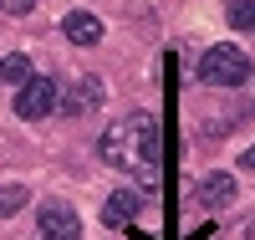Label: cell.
Returning <instances> with one entry per match:
<instances>
[{
    "label": "cell",
    "mask_w": 255,
    "mask_h": 240,
    "mask_svg": "<svg viewBox=\"0 0 255 240\" xmlns=\"http://www.w3.org/2000/svg\"><path fill=\"white\" fill-rule=\"evenodd\" d=\"M97 154L108 159L113 169H123V174L153 179V174H158V123L148 118V113H128V118L108 123V128H102Z\"/></svg>",
    "instance_id": "obj_1"
},
{
    "label": "cell",
    "mask_w": 255,
    "mask_h": 240,
    "mask_svg": "<svg viewBox=\"0 0 255 240\" xmlns=\"http://www.w3.org/2000/svg\"><path fill=\"white\" fill-rule=\"evenodd\" d=\"M199 77H204L209 87H240V82L250 77V56H245L240 46H209L204 61H199Z\"/></svg>",
    "instance_id": "obj_2"
},
{
    "label": "cell",
    "mask_w": 255,
    "mask_h": 240,
    "mask_svg": "<svg viewBox=\"0 0 255 240\" xmlns=\"http://www.w3.org/2000/svg\"><path fill=\"white\" fill-rule=\"evenodd\" d=\"M102 102H108V87H102L97 77H72L67 87H56V107L67 118H87V113H97Z\"/></svg>",
    "instance_id": "obj_3"
},
{
    "label": "cell",
    "mask_w": 255,
    "mask_h": 240,
    "mask_svg": "<svg viewBox=\"0 0 255 240\" xmlns=\"http://www.w3.org/2000/svg\"><path fill=\"white\" fill-rule=\"evenodd\" d=\"M51 113H56V77H31V82L15 87V118L41 123Z\"/></svg>",
    "instance_id": "obj_4"
},
{
    "label": "cell",
    "mask_w": 255,
    "mask_h": 240,
    "mask_svg": "<svg viewBox=\"0 0 255 240\" xmlns=\"http://www.w3.org/2000/svg\"><path fill=\"white\" fill-rule=\"evenodd\" d=\"M41 240H82V220L67 200H46L41 205Z\"/></svg>",
    "instance_id": "obj_5"
},
{
    "label": "cell",
    "mask_w": 255,
    "mask_h": 240,
    "mask_svg": "<svg viewBox=\"0 0 255 240\" xmlns=\"http://www.w3.org/2000/svg\"><path fill=\"white\" fill-rule=\"evenodd\" d=\"M61 36L77 41V46H97V41H102V20L92 10H72L67 20H61Z\"/></svg>",
    "instance_id": "obj_6"
},
{
    "label": "cell",
    "mask_w": 255,
    "mask_h": 240,
    "mask_svg": "<svg viewBox=\"0 0 255 240\" xmlns=\"http://www.w3.org/2000/svg\"><path fill=\"white\" fill-rule=\"evenodd\" d=\"M133 215H138V194L133 189H118V194H108V205H102V225L123 230V225H133Z\"/></svg>",
    "instance_id": "obj_7"
},
{
    "label": "cell",
    "mask_w": 255,
    "mask_h": 240,
    "mask_svg": "<svg viewBox=\"0 0 255 240\" xmlns=\"http://www.w3.org/2000/svg\"><path fill=\"white\" fill-rule=\"evenodd\" d=\"M199 200H204L209 210L230 205V200H235V179H230V174H209V179L199 184Z\"/></svg>",
    "instance_id": "obj_8"
},
{
    "label": "cell",
    "mask_w": 255,
    "mask_h": 240,
    "mask_svg": "<svg viewBox=\"0 0 255 240\" xmlns=\"http://www.w3.org/2000/svg\"><path fill=\"white\" fill-rule=\"evenodd\" d=\"M26 200H31V189H26V184H5V189H0V220H5V215H15Z\"/></svg>",
    "instance_id": "obj_9"
},
{
    "label": "cell",
    "mask_w": 255,
    "mask_h": 240,
    "mask_svg": "<svg viewBox=\"0 0 255 240\" xmlns=\"http://www.w3.org/2000/svg\"><path fill=\"white\" fill-rule=\"evenodd\" d=\"M230 26L235 31H255V0H230Z\"/></svg>",
    "instance_id": "obj_10"
},
{
    "label": "cell",
    "mask_w": 255,
    "mask_h": 240,
    "mask_svg": "<svg viewBox=\"0 0 255 240\" xmlns=\"http://www.w3.org/2000/svg\"><path fill=\"white\" fill-rule=\"evenodd\" d=\"M0 77H5L10 87L31 82V61H26V56H5V61H0Z\"/></svg>",
    "instance_id": "obj_11"
},
{
    "label": "cell",
    "mask_w": 255,
    "mask_h": 240,
    "mask_svg": "<svg viewBox=\"0 0 255 240\" xmlns=\"http://www.w3.org/2000/svg\"><path fill=\"white\" fill-rule=\"evenodd\" d=\"M225 240H255V215H250V220H240V225H235V230H230Z\"/></svg>",
    "instance_id": "obj_12"
},
{
    "label": "cell",
    "mask_w": 255,
    "mask_h": 240,
    "mask_svg": "<svg viewBox=\"0 0 255 240\" xmlns=\"http://www.w3.org/2000/svg\"><path fill=\"white\" fill-rule=\"evenodd\" d=\"M36 5V0H0V10H5V15H26Z\"/></svg>",
    "instance_id": "obj_13"
},
{
    "label": "cell",
    "mask_w": 255,
    "mask_h": 240,
    "mask_svg": "<svg viewBox=\"0 0 255 240\" xmlns=\"http://www.w3.org/2000/svg\"><path fill=\"white\" fill-rule=\"evenodd\" d=\"M245 169H255V143H250V148H245Z\"/></svg>",
    "instance_id": "obj_14"
}]
</instances>
